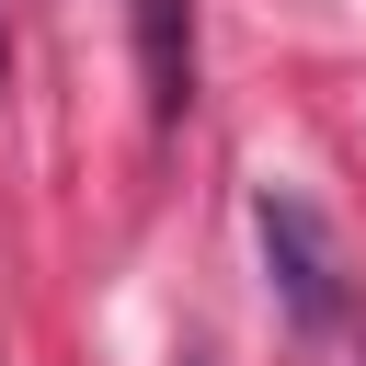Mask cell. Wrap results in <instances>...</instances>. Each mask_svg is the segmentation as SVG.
<instances>
[{
  "mask_svg": "<svg viewBox=\"0 0 366 366\" xmlns=\"http://www.w3.org/2000/svg\"><path fill=\"white\" fill-rule=\"evenodd\" d=\"M252 240H263V274H274V309L297 320V332H343L355 320V297H343V240L320 229V206L309 194H252Z\"/></svg>",
  "mask_w": 366,
  "mask_h": 366,
  "instance_id": "cell-1",
  "label": "cell"
},
{
  "mask_svg": "<svg viewBox=\"0 0 366 366\" xmlns=\"http://www.w3.org/2000/svg\"><path fill=\"white\" fill-rule=\"evenodd\" d=\"M137 11V69H149V114L183 126L194 114V0H126Z\"/></svg>",
  "mask_w": 366,
  "mask_h": 366,
  "instance_id": "cell-2",
  "label": "cell"
}]
</instances>
